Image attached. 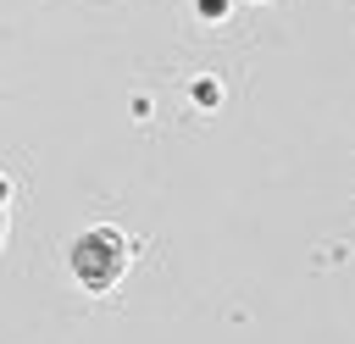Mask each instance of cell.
<instances>
[{
	"label": "cell",
	"mask_w": 355,
	"mask_h": 344,
	"mask_svg": "<svg viewBox=\"0 0 355 344\" xmlns=\"http://www.w3.org/2000/svg\"><path fill=\"white\" fill-rule=\"evenodd\" d=\"M0 239H6V205H0Z\"/></svg>",
	"instance_id": "3"
},
{
	"label": "cell",
	"mask_w": 355,
	"mask_h": 344,
	"mask_svg": "<svg viewBox=\"0 0 355 344\" xmlns=\"http://www.w3.org/2000/svg\"><path fill=\"white\" fill-rule=\"evenodd\" d=\"M200 11H205V17H216V11H227V0H200Z\"/></svg>",
	"instance_id": "2"
},
{
	"label": "cell",
	"mask_w": 355,
	"mask_h": 344,
	"mask_svg": "<svg viewBox=\"0 0 355 344\" xmlns=\"http://www.w3.org/2000/svg\"><path fill=\"white\" fill-rule=\"evenodd\" d=\"M128 261H133V250H128V239L116 227H89V233L72 239V277L89 294H111L122 283Z\"/></svg>",
	"instance_id": "1"
}]
</instances>
